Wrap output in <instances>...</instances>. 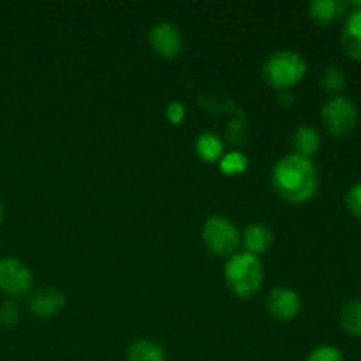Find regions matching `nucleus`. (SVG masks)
I'll use <instances>...</instances> for the list:
<instances>
[{
  "mask_svg": "<svg viewBox=\"0 0 361 361\" xmlns=\"http://www.w3.org/2000/svg\"><path fill=\"white\" fill-rule=\"evenodd\" d=\"M321 120L334 137H348L358 127V106L345 95H335L321 108Z\"/></svg>",
  "mask_w": 361,
  "mask_h": 361,
  "instance_id": "nucleus-4",
  "label": "nucleus"
},
{
  "mask_svg": "<svg viewBox=\"0 0 361 361\" xmlns=\"http://www.w3.org/2000/svg\"><path fill=\"white\" fill-rule=\"evenodd\" d=\"M224 279L228 288L240 298H250L259 293L263 286V264L259 257L252 254H235L229 257L224 268Z\"/></svg>",
  "mask_w": 361,
  "mask_h": 361,
  "instance_id": "nucleus-2",
  "label": "nucleus"
},
{
  "mask_svg": "<svg viewBox=\"0 0 361 361\" xmlns=\"http://www.w3.org/2000/svg\"><path fill=\"white\" fill-rule=\"evenodd\" d=\"M127 361H166V353L157 342L141 338L129 345Z\"/></svg>",
  "mask_w": 361,
  "mask_h": 361,
  "instance_id": "nucleus-15",
  "label": "nucleus"
},
{
  "mask_svg": "<svg viewBox=\"0 0 361 361\" xmlns=\"http://www.w3.org/2000/svg\"><path fill=\"white\" fill-rule=\"evenodd\" d=\"M349 7H353L355 11H361V0H358V2H351Z\"/></svg>",
  "mask_w": 361,
  "mask_h": 361,
  "instance_id": "nucleus-23",
  "label": "nucleus"
},
{
  "mask_svg": "<svg viewBox=\"0 0 361 361\" xmlns=\"http://www.w3.org/2000/svg\"><path fill=\"white\" fill-rule=\"evenodd\" d=\"M221 171L228 176L242 175L249 166V159L242 154V152H229V154L222 155L221 159Z\"/></svg>",
  "mask_w": 361,
  "mask_h": 361,
  "instance_id": "nucleus-18",
  "label": "nucleus"
},
{
  "mask_svg": "<svg viewBox=\"0 0 361 361\" xmlns=\"http://www.w3.org/2000/svg\"><path fill=\"white\" fill-rule=\"evenodd\" d=\"M305 59L291 49L274 53L263 66L264 80L277 92H289L305 78Z\"/></svg>",
  "mask_w": 361,
  "mask_h": 361,
  "instance_id": "nucleus-3",
  "label": "nucleus"
},
{
  "mask_svg": "<svg viewBox=\"0 0 361 361\" xmlns=\"http://www.w3.org/2000/svg\"><path fill=\"white\" fill-rule=\"evenodd\" d=\"M307 361H345V358L335 345H319L307 356Z\"/></svg>",
  "mask_w": 361,
  "mask_h": 361,
  "instance_id": "nucleus-19",
  "label": "nucleus"
},
{
  "mask_svg": "<svg viewBox=\"0 0 361 361\" xmlns=\"http://www.w3.org/2000/svg\"><path fill=\"white\" fill-rule=\"evenodd\" d=\"M34 286V275L25 263L16 257L0 259V291L11 298L27 295Z\"/></svg>",
  "mask_w": 361,
  "mask_h": 361,
  "instance_id": "nucleus-6",
  "label": "nucleus"
},
{
  "mask_svg": "<svg viewBox=\"0 0 361 361\" xmlns=\"http://www.w3.org/2000/svg\"><path fill=\"white\" fill-rule=\"evenodd\" d=\"M166 116H168L169 122L178 126V123H182L183 118H185V108H183V104H180V102L176 101L169 102L168 108H166Z\"/></svg>",
  "mask_w": 361,
  "mask_h": 361,
  "instance_id": "nucleus-22",
  "label": "nucleus"
},
{
  "mask_svg": "<svg viewBox=\"0 0 361 361\" xmlns=\"http://www.w3.org/2000/svg\"><path fill=\"white\" fill-rule=\"evenodd\" d=\"M338 323L344 334L349 337H361V300L353 298L342 305L341 314H338Z\"/></svg>",
  "mask_w": 361,
  "mask_h": 361,
  "instance_id": "nucleus-14",
  "label": "nucleus"
},
{
  "mask_svg": "<svg viewBox=\"0 0 361 361\" xmlns=\"http://www.w3.org/2000/svg\"><path fill=\"white\" fill-rule=\"evenodd\" d=\"M345 83H348V76H345L344 69L338 66H330L323 71L321 74L319 85L326 94L330 95H338L345 88Z\"/></svg>",
  "mask_w": 361,
  "mask_h": 361,
  "instance_id": "nucleus-17",
  "label": "nucleus"
},
{
  "mask_svg": "<svg viewBox=\"0 0 361 361\" xmlns=\"http://www.w3.org/2000/svg\"><path fill=\"white\" fill-rule=\"evenodd\" d=\"M291 143L293 148H295V155H300V157L310 159V161H312V157L321 148V136L316 129H312V127L300 126L298 129L293 133Z\"/></svg>",
  "mask_w": 361,
  "mask_h": 361,
  "instance_id": "nucleus-13",
  "label": "nucleus"
},
{
  "mask_svg": "<svg viewBox=\"0 0 361 361\" xmlns=\"http://www.w3.org/2000/svg\"><path fill=\"white\" fill-rule=\"evenodd\" d=\"M20 321V309L14 302L7 300L0 305V324L2 326H16Z\"/></svg>",
  "mask_w": 361,
  "mask_h": 361,
  "instance_id": "nucleus-21",
  "label": "nucleus"
},
{
  "mask_svg": "<svg viewBox=\"0 0 361 361\" xmlns=\"http://www.w3.org/2000/svg\"><path fill=\"white\" fill-rule=\"evenodd\" d=\"M341 44L345 55L361 62V11L353 9L341 32Z\"/></svg>",
  "mask_w": 361,
  "mask_h": 361,
  "instance_id": "nucleus-10",
  "label": "nucleus"
},
{
  "mask_svg": "<svg viewBox=\"0 0 361 361\" xmlns=\"http://www.w3.org/2000/svg\"><path fill=\"white\" fill-rule=\"evenodd\" d=\"M203 242L207 249L217 257H233L238 254V247L242 245L238 228L229 219L214 215L203 224Z\"/></svg>",
  "mask_w": 361,
  "mask_h": 361,
  "instance_id": "nucleus-5",
  "label": "nucleus"
},
{
  "mask_svg": "<svg viewBox=\"0 0 361 361\" xmlns=\"http://www.w3.org/2000/svg\"><path fill=\"white\" fill-rule=\"evenodd\" d=\"M242 245L247 254L259 257L274 245V233L267 224H249L243 229Z\"/></svg>",
  "mask_w": 361,
  "mask_h": 361,
  "instance_id": "nucleus-12",
  "label": "nucleus"
},
{
  "mask_svg": "<svg viewBox=\"0 0 361 361\" xmlns=\"http://www.w3.org/2000/svg\"><path fill=\"white\" fill-rule=\"evenodd\" d=\"M344 203L349 214L361 221V182L355 183L353 187H349V190L345 192Z\"/></svg>",
  "mask_w": 361,
  "mask_h": 361,
  "instance_id": "nucleus-20",
  "label": "nucleus"
},
{
  "mask_svg": "<svg viewBox=\"0 0 361 361\" xmlns=\"http://www.w3.org/2000/svg\"><path fill=\"white\" fill-rule=\"evenodd\" d=\"M271 183L282 200L293 204H302L316 196L319 175L310 159L291 154L282 157L274 166Z\"/></svg>",
  "mask_w": 361,
  "mask_h": 361,
  "instance_id": "nucleus-1",
  "label": "nucleus"
},
{
  "mask_svg": "<svg viewBox=\"0 0 361 361\" xmlns=\"http://www.w3.org/2000/svg\"><path fill=\"white\" fill-rule=\"evenodd\" d=\"M267 310L274 319L288 323L302 310V298L289 288H275L267 296Z\"/></svg>",
  "mask_w": 361,
  "mask_h": 361,
  "instance_id": "nucleus-7",
  "label": "nucleus"
},
{
  "mask_svg": "<svg viewBox=\"0 0 361 361\" xmlns=\"http://www.w3.org/2000/svg\"><path fill=\"white\" fill-rule=\"evenodd\" d=\"M150 46L162 59L173 60L182 53V34L173 23H159L148 34Z\"/></svg>",
  "mask_w": 361,
  "mask_h": 361,
  "instance_id": "nucleus-8",
  "label": "nucleus"
},
{
  "mask_svg": "<svg viewBox=\"0 0 361 361\" xmlns=\"http://www.w3.org/2000/svg\"><path fill=\"white\" fill-rule=\"evenodd\" d=\"M196 152L203 161L215 162L221 161L222 154H224V147H222L221 137L215 136L212 133H204L197 137L196 141Z\"/></svg>",
  "mask_w": 361,
  "mask_h": 361,
  "instance_id": "nucleus-16",
  "label": "nucleus"
},
{
  "mask_svg": "<svg viewBox=\"0 0 361 361\" xmlns=\"http://www.w3.org/2000/svg\"><path fill=\"white\" fill-rule=\"evenodd\" d=\"M348 9L349 4L342 0H314L309 4V16L319 27H330L341 20Z\"/></svg>",
  "mask_w": 361,
  "mask_h": 361,
  "instance_id": "nucleus-11",
  "label": "nucleus"
},
{
  "mask_svg": "<svg viewBox=\"0 0 361 361\" xmlns=\"http://www.w3.org/2000/svg\"><path fill=\"white\" fill-rule=\"evenodd\" d=\"M2 221H4V207L2 203H0V224H2Z\"/></svg>",
  "mask_w": 361,
  "mask_h": 361,
  "instance_id": "nucleus-24",
  "label": "nucleus"
},
{
  "mask_svg": "<svg viewBox=\"0 0 361 361\" xmlns=\"http://www.w3.org/2000/svg\"><path fill=\"white\" fill-rule=\"evenodd\" d=\"M67 298L53 288L39 289L28 300V310L35 317H53L66 307Z\"/></svg>",
  "mask_w": 361,
  "mask_h": 361,
  "instance_id": "nucleus-9",
  "label": "nucleus"
}]
</instances>
